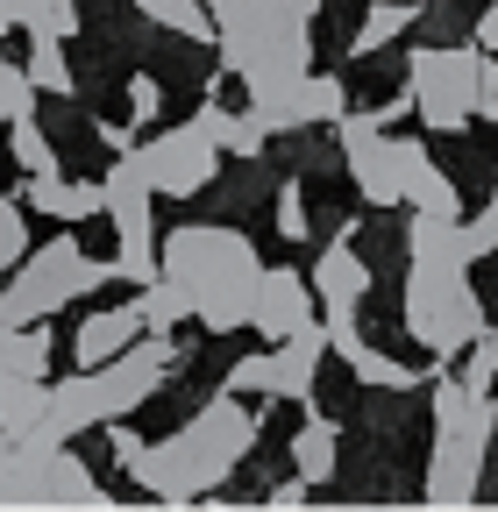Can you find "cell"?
<instances>
[{
  "instance_id": "obj_17",
  "label": "cell",
  "mask_w": 498,
  "mask_h": 512,
  "mask_svg": "<svg viewBox=\"0 0 498 512\" xmlns=\"http://www.w3.org/2000/svg\"><path fill=\"white\" fill-rule=\"evenodd\" d=\"M50 349H57L50 320H29V328H8V335H0V370H8V377H50Z\"/></svg>"
},
{
  "instance_id": "obj_5",
  "label": "cell",
  "mask_w": 498,
  "mask_h": 512,
  "mask_svg": "<svg viewBox=\"0 0 498 512\" xmlns=\"http://www.w3.org/2000/svg\"><path fill=\"white\" fill-rule=\"evenodd\" d=\"M100 192H107V221H114V278H129V285H143V278H157V192H150V171H143V157L136 150H114V164H107V178H100Z\"/></svg>"
},
{
  "instance_id": "obj_22",
  "label": "cell",
  "mask_w": 498,
  "mask_h": 512,
  "mask_svg": "<svg viewBox=\"0 0 498 512\" xmlns=\"http://www.w3.org/2000/svg\"><path fill=\"white\" fill-rule=\"evenodd\" d=\"M299 114H306V128H335L349 114V86L335 72H306L299 79Z\"/></svg>"
},
{
  "instance_id": "obj_16",
  "label": "cell",
  "mask_w": 498,
  "mask_h": 512,
  "mask_svg": "<svg viewBox=\"0 0 498 512\" xmlns=\"http://www.w3.org/2000/svg\"><path fill=\"white\" fill-rule=\"evenodd\" d=\"M136 313H143V328L171 335L178 320H193V292H185V278H171L157 264V278H143V292H136Z\"/></svg>"
},
{
  "instance_id": "obj_26",
  "label": "cell",
  "mask_w": 498,
  "mask_h": 512,
  "mask_svg": "<svg viewBox=\"0 0 498 512\" xmlns=\"http://www.w3.org/2000/svg\"><path fill=\"white\" fill-rule=\"evenodd\" d=\"M22 29L29 36H79V0H22Z\"/></svg>"
},
{
  "instance_id": "obj_12",
  "label": "cell",
  "mask_w": 498,
  "mask_h": 512,
  "mask_svg": "<svg viewBox=\"0 0 498 512\" xmlns=\"http://www.w3.org/2000/svg\"><path fill=\"white\" fill-rule=\"evenodd\" d=\"M136 335H143L136 299H129V306H100V313H86V320H79V335H72V363H79V370H93V363L121 356Z\"/></svg>"
},
{
  "instance_id": "obj_34",
  "label": "cell",
  "mask_w": 498,
  "mask_h": 512,
  "mask_svg": "<svg viewBox=\"0 0 498 512\" xmlns=\"http://www.w3.org/2000/svg\"><path fill=\"white\" fill-rule=\"evenodd\" d=\"M306 491H314V484H306V477H292V484H278V491H271V505H299Z\"/></svg>"
},
{
  "instance_id": "obj_32",
  "label": "cell",
  "mask_w": 498,
  "mask_h": 512,
  "mask_svg": "<svg viewBox=\"0 0 498 512\" xmlns=\"http://www.w3.org/2000/svg\"><path fill=\"white\" fill-rule=\"evenodd\" d=\"M257 8H264V15H285V22H314L328 0H257Z\"/></svg>"
},
{
  "instance_id": "obj_9",
  "label": "cell",
  "mask_w": 498,
  "mask_h": 512,
  "mask_svg": "<svg viewBox=\"0 0 498 512\" xmlns=\"http://www.w3.org/2000/svg\"><path fill=\"white\" fill-rule=\"evenodd\" d=\"M249 328L264 342H285L299 328H314V278H299L292 264L257 271V292H249Z\"/></svg>"
},
{
  "instance_id": "obj_8",
  "label": "cell",
  "mask_w": 498,
  "mask_h": 512,
  "mask_svg": "<svg viewBox=\"0 0 498 512\" xmlns=\"http://www.w3.org/2000/svg\"><path fill=\"white\" fill-rule=\"evenodd\" d=\"M136 157H143V171H150V192H157V200H193V192H207L214 171H221V150L200 136L193 121H178V128H164V136H150Z\"/></svg>"
},
{
  "instance_id": "obj_24",
  "label": "cell",
  "mask_w": 498,
  "mask_h": 512,
  "mask_svg": "<svg viewBox=\"0 0 498 512\" xmlns=\"http://www.w3.org/2000/svg\"><path fill=\"white\" fill-rule=\"evenodd\" d=\"M342 363L356 370V384H378V392H413V384H420V377H413L406 363H392L385 349H370V342H356V349H349Z\"/></svg>"
},
{
  "instance_id": "obj_4",
  "label": "cell",
  "mask_w": 498,
  "mask_h": 512,
  "mask_svg": "<svg viewBox=\"0 0 498 512\" xmlns=\"http://www.w3.org/2000/svg\"><path fill=\"white\" fill-rule=\"evenodd\" d=\"M107 278H114V264L86 256L79 235H50V242H36L22 264L0 278V320H8V328H29V320H57L72 299L100 292Z\"/></svg>"
},
{
  "instance_id": "obj_21",
  "label": "cell",
  "mask_w": 498,
  "mask_h": 512,
  "mask_svg": "<svg viewBox=\"0 0 498 512\" xmlns=\"http://www.w3.org/2000/svg\"><path fill=\"white\" fill-rule=\"evenodd\" d=\"M129 8H136L143 22H157V29H171V36H185V43H207V36H214L207 0H129Z\"/></svg>"
},
{
  "instance_id": "obj_14",
  "label": "cell",
  "mask_w": 498,
  "mask_h": 512,
  "mask_svg": "<svg viewBox=\"0 0 498 512\" xmlns=\"http://www.w3.org/2000/svg\"><path fill=\"white\" fill-rule=\"evenodd\" d=\"M314 292H321V306H363V292H370V264H363L349 242H328V249H321V264H314Z\"/></svg>"
},
{
  "instance_id": "obj_27",
  "label": "cell",
  "mask_w": 498,
  "mask_h": 512,
  "mask_svg": "<svg viewBox=\"0 0 498 512\" xmlns=\"http://www.w3.org/2000/svg\"><path fill=\"white\" fill-rule=\"evenodd\" d=\"M22 256H29V207H22V192H8V200H0V278H8Z\"/></svg>"
},
{
  "instance_id": "obj_31",
  "label": "cell",
  "mask_w": 498,
  "mask_h": 512,
  "mask_svg": "<svg viewBox=\"0 0 498 512\" xmlns=\"http://www.w3.org/2000/svg\"><path fill=\"white\" fill-rule=\"evenodd\" d=\"M477 121H498V57L484 50V64H477Z\"/></svg>"
},
{
  "instance_id": "obj_3",
  "label": "cell",
  "mask_w": 498,
  "mask_h": 512,
  "mask_svg": "<svg viewBox=\"0 0 498 512\" xmlns=\"http://www.w3.org/2000/svg\"><path fill=\"white\" fill-rule=\"evenodd\" d=\"M484 328V306L470 292V256L456 249H427L406 264V335L434 356H456L470 349Z\"/></svg>"
},
{
  "instance_id": "obj_1",
  "label": "cell",
  "mask_w": 498,
  "mask_h": 512,
  "mask_svg": "<svg viewBox=\"0 0 498 512\" xmlns=\"http://www.w3.org/2000/svg\"><path fill=\"white\" fill-rule=\"evenodd\" d=\"M257 448V413H249L235 392H214L193 420L164 441H143V456L129 463V477L150 498H207L228 484V470Z\"/></svg>"
},
{
  "instance_id": "obj_20",
  "label": "cell",
  "mask_w": 498,
  "mask_h": 512,
  "mask_svg": "<svg viewBox=\"0 0 498 512\" xmlns=\"http://www.w3.org/2000/svg\"><path fill=\"white\" fill-rule=\"evenodd\" d=\"M29 79H36V93H57V100H72L79 93V79H72V57H65V36H29Z\"/></svg>"
},
{
  "instance_id": "obj_7",
  "label": "cell",
  "mask_w": 498,
  "mask_h": 512,
  "mask_svg": "<svg viewBox=\"0 0 498 512\" xmlns=\"http://www.w3.org/2000/svg\"><path fill=\"white\" fill-rule=\"evenodd\" d=\"M335 136H342V164L356 178L363 200H378V207H406V136H392V128H378V114H342L335 121Z\"/></svg>"
},
{
  "instance_id": "obj_13",
  "label": "cell",
  "mask_w": 498,
  "mask_h": 512,
  "mask_svg": "<svg viewBox=\"0 0 498 512\" xmlns=\"http://www.w3.org/2000/svg\"><path fill=\"white\" fill-rule=\"evenodd\" d=\"M406 207H413V214H434V221H463V192H456V178L434 164L420 143L406 150Z\"/></svg>"
},
{
  "instance_id": "obj_6",
  "label": "cell",
  "mask_w": 498,
  "mask_h": 512,
  "mask_svg": "<svg viewBox=\"0 0 498 512\" xmlns=\"http://www.w3.org/2000/svg\"><path fill=\"white\" fill-rule=\"evenodd\" d=\"M477 64H484V50H463V43L413 50L406 57V93H413V107H420L427 128L456 136V128L477 121Z\"/></svg>"
},
{
  "instance_id": "obj_15",
  "label": "cell",
  "mask_w": 498,
  "mask_h": 512,
  "mask_svg": "<svg viewBox=\"0 0 498 512\" xmlns=\"http://www.w3.org/2000/svg\"><path fill=\"white\" fill-rule=\"evenodd\" d=\"M43 406H50V377H8L0 370V434H36L43 427Z\"/></svg>"
},
{
  "instance_id": "obj_28",
  "label": "cell",
  "mask_w": 498,
  "mask_h": 512,
  "mask_svg": "<svg viewBox=\"0 0 498 512\" xmlns=\"http://www.w3.org/2000/svg\"><path fill=\"white\" fill-rule=\"evenodd\" d=\"M278 235H285V242H306V235H314V221H306V185H299V178L278 185Z\"/></svg>"
},
{
  "instance_id": "obj_18",
  "label": "cell",
  "mask_w": 498,
  "mask_h": 512,
  "mask_svg": "<svg viewBox=\"0 0 498 512\" xmlns=\"http://www.w3.org/2000/svg\"><path fill=\"white\" fill-rule=\"evenodd\" d=\"M335 456H342V427H335V420H306V427L292 434V463H299L306 484L335 477Z\"/></svg>"
},
{
  "instance_id": "obj_2",
  "label": "cell",
  "mask_w": 498,
  "mask_h": 512,
  "mask_svg": "<svg viewBox=\"0 0 498 512\" xmlns=\"http://www.w3.org/2000/svg\"><path fill=\"white\" fill-rule=\"evenodd\" d=\"M157 264L171 278H185L193 292V320L207 335H235L249 328V292H257V249H249L242 228H221V221H185L157 242Z\"/></svg>"
},
{
  "instance_id": "obj_10",
  "label": "cell",
  "mask_w": 498,
  "mask_h": 512,
  "mask_svg": "<svg viewBox=\"0 0 498 512\" xmlns=\"http://www.w3.org/2000/svg\"><path fill=\"white\" fill-rule=\"evenodd\" d=\"M477 470H484V434H449V427H434L427 498H434V505H463V498H477Z\"/></svg>"
},
{
  "instance_id": "obj_30",
  "label": "cell",
  "mask_w": 498,
  "mask_h": 512,
  "mask_svg": "<svg viewBox=\"0 0 498 512\" xmlns=\"http://www.w3.org/2000/svg\"><path fill=\"white\" fill-rule=\"evenodd\" d=\"M164 114V86L150 72H129V128H150Z\"/></svg>"
},
{
  "instance_id": "obj_29",
  "label": "cell",
  "mask_w": 498,
  "mask_h": 512,
  "mask_svg": "<svg viewBox=\"0 0 498 512\" xmlns=\"http://www.w3.org/2000/svg\"><path fill=\"white\" fill-rule=\"evenodd\" d=\"M491 377H498V328H477V342H470V363H463V384L491 392Z\"/></svg>"
},
{
  "instance_id": "obj_25",
  "label": "cell",
  "mask_w": 498,
  "mask_h": 512,
  "mask_svg": "<svg viewBox=\"0 0 498 512\" xmlns=\"http://www.w3.org/2000/svg\"><path fill=\"white\" fill-rule=\"evenodd\" d=\"M36 114V79H29V64H15L8 50H0V128Z\"/></svg>"
},
{
  "instance_id": "obj_19",
  "label": "cell",
  "mask_w": 498,
  "mask_h": 512,
  "mask_svg": "<svg viewBox=\"0 0 498 512\" xmlns=\"http://www.w3.org/2000/svg\"><path fill=\"white\" fill-rule=\"evenodd\" d=\"M413 22H420V8H413V0H370V15H363V29H356L349 57H370V50L399 43V36H406Z\"/></svg>"
},
{
  "instance_id": "obj_35",
  "label": "cell",
  "mask_w": 498,
  "mask_h": 512,
  "mask_svg": "<svg viewBox=\"0 0 498 512\" xmlns=\"http://www.w3.org/2000/svg\"><path fill=\"white\" fill-rule=\"evenodd\" d=\"M0 335H8V320H0Z\"/></svg>"
},
{
  "instance_id": "obj_33",
  "label": "cell",
  "mask_w": 498,
  "mask_h": 512,
  "mask_svg": "<svg viewBox=\"0 0 498 512\" xmlns=\"http://www.w3.org/2000/svg\"><path fill=\"white\" fill-rule=\"evenodd\" d=\"M477 43L498 57V0H491V8H484V22H477Z\"/></svg>"
},
{
  "instance_id": "obj_11",
  "label": "cell",
  "mask_w": 498,
  "mask_h": 512,
  "mask_svg": "<svg viewBox=\"0 0 498 512\" xmlns=\"http://www.w3.org/2000/svg\"><path fill=\"white\" fill-rule=\"evenodd\" d=\"M22 207L43 214V221L79 228V221L107 214V192H100V178H65V171H50V178H22Z\"/></svg>"
},
{
  "instance_id": "obj_23",
  "label": "cell",
  "mask_w": 498,
  "mask_h": 512,
  "mask_svg": "<svg viewBox=\"0 0 498 512\" xmlns=\"http://www.w3.org/2000/svg\"><path fill=\"white\" fill-rule=\"evenodd\" d=\"M8 150H15V171H22V178H50V171H65V164H57V143L36 128V114L8 121Z\"/></svg>"
}]
</instances>
